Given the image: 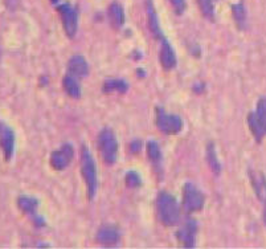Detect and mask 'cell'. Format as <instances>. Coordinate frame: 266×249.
I'll use <instances>...</instances> for the list:
<instances>
[{"label":"cell","mask_w":266,"mask_h":249,"mask_svg":"<svg viewBox=\"0 0 266 249\" xmlns=\"http://www.w3.org/2000/svg\"><path fill=\"white\" fill-rule=\"evenodd\" d=\"M156 215L159 222L164 227H174L178 224L180 209L176 199L170 192L162 191L159 192L156 198Z\"/></svg>","instance_id":"obj_1"},{"label":"cell","mask_w":266,"mask_h":249,"mask_svg":"<svg viewBox=\"0 0 266 249\" xmlns=\"http://www.w3.org/2000/svg\"><path fill=\"white\" fill-rule=\"evenodd\" d=\"M81 174L88 190L89 200L95 198L98 189V176H97V166H95L94 158L91 155L90 150L86 146L81 147Z\"/></svg>","instance_id":"obj_2"},{"label":"cell","mask_w":266,"mask_h":249,"mask_svg":"<svg viewBox=\"0 0 266 249\" xmlns=\"http://www.w3.org/2000/svg\"><path fill=\"white\" fill-rule=\"evenodd\" d=\"M97 142L102 161L108 166L114 165L118 157V141H117L115 133L110 128L102 129L98 134Z\"/></svg>","instance_id":"obj_3"},{"label":"cell","mask_w":266,"mask_h":249,"mask_svg":"<svg viewBox=\"0 0 266 249\" xmlns=\"http://www.w3.org/2000/svg\"><path fill=\"white\" fill-rule=\"evenodd\" d=\"M183 209L185 213H195L202 211L206 204V196L193 183H185L183 187Z\"/></svg>","instance_id":"obj_4"},{"label":"cell","mask_w":266,"mask_h":249,"mask_svg":"<svg viewBox=\"0 0 266 249\" xmlns=\"http://www.w3.org/2000/svg\"><path fill=\"white\" fill-rule=\"evenodd\" d=\"M57 11L60 14L62 27H64L65 34L69 39H73L78 30V12L77 10L69 3H61L58 2Z\"/></svg>","instance_id":"obj_5"},{"label":"cell","mask_w":266,"mask_h":249,"mask_svg":"<svg viewBox=\"0 0 266 249\" xmlns=\"http://www.w3.org/2000/svg\"><path fill=\"white\" fill-rule=\"evenodd\" d=\"M155 124L160 132L169 135L179 134L183 129L182 118L176 114L165 113L162 108L156 109Z\"/></svg>","instance_id":"obj_6"},{"label":"cell","mask_w":266,"mask_h":249,"mask_svg":"<svg viewBox=\"0 0 266 249\" xmlns=\"http://www.w3.org/2000/svg\"><path fill=\"white\" fill-rule=\"evenodd\" d=\"M73 157H74L73 146L69 145V143H64L60 148H57V150H54V151L52 152L49 162H51V166L54 170L62 171V170H65L68 166L71 165Z\"/></svg>","instance_id":"obj_7"},{"label":"cell","mask_w":266,"mask_h":249,"mask_svg":"<svg viewBox=\"0 0 266 249\" xmlns=\"http://www.w3.org/2000/svg\"><path fill=\"white\" fill-rule=\"evenodd\" d=\"M0 147L3 150L4 159L11 161L15 152V133L3 121H0Z\"/></svg>","instance_id":"obj_8"},{"label":"cell","mask_w":266,"mask_h":249,"mask_svg":"<svg viewBox=\"0 0 266 249\" xmlns=\"http://www.w3.org/2000/svg\"><path fill=\"white\" fill-rule=\"evenodd\" d=\"M196 235H197V223L189 219L183 224L176 232V239L185 248H193L196 245Z\"/></svg>","instance_id":"obj_9"},{"label":"cell","mask_w":266,"mask_h":249,"mask_svg":"<svg viewBox=\"0 0 266 249\" xmlns=\"http://www.w3.org/2000/svg\"><path fill=\"white\" fill-rule=\"evenodd\" d=\"M95 240L98 244L104 246L117 245L121 240V232H119L118 227L113 226V224H105L97 231Z\"/></svg>","instance_id":"obj_10"},{"label":"cell","mask_w":266,"mask_h":249,"mask_svg":"<svg viewBox=\"0 0 266 249\" xmlns=\"http://www.w3.org/2000/svg\"><path fill=\"white\" fill-rule=\"evenodd\" d=\"M159 60H160V64H162L163 69L164 71H171L176 67V54L172 45L170 44V41L163 37L160 39V51H159Z\"/></svg>","instance_id":"obj_11"},{"label":"cell","mask_w":266,"mask_h":249,"mask_svg":"<svg viewBox=\"0 0 266 249\" xmlns=\"http://www.w3.org/2000/svg\"><path fill=\"white\" fill-rule=\"evenodd\" d=\"M68 73L77 78L88 77L89 64L81 54H74L68 61Z\"/></svg>","instance_id":"obj_12"},{"label":"cell","mask_w":266,"mask_h":249,"mask_svg":"<svg viewBox=\"0 0 266 249\" xmlns=\"http://www.w3.org/2000/svg\"><path fill=\"white\" fill-rule=\"evenodd\" d=\"M17 204H19V208H20L24 213H27V215H29L30 217L34 219V222L36 223L37 226L40 227L44 224L43 217L36 213V209L37 207H39V200H37V199L32 198V196H21V198H19V200H17Z\"/></svg>","instance_id":"obj_13"},{"label":"cell","mask_w":266,"mask_h":249,"mask_svg":"<svg viewBox=\"0 0 266 249\" xmlns=\"http://www.w3.org/2000/svg\"><path fill=\"white\" fill-rule=\"evenodd\" d=\"M249 179L252 183L257 198L262 203H266V178L262 172H257L254 170L249 171Z\"/></svg>","instance_id":"obj_14"},{"label":"cell","mask_w":266,"mask_h":249,"mask_svg":"<svg viewBox=\"0 0 266 249\" xmlns=\"http://www.w3.org/2000/svg\"><path fill=\"white\" fill-rule=\"evenodd\" d=\"M109 21L114 29H121L125 24V11L118 2H113L108 10Z\"/></svg>","instance_id":"obj_15"},{"label":"cell","mask_w":266,"mask_h":249,"mask_svg":"<svg viewBox=\"0 0 266 249\" xmlns=\"http://www.w3.org/2000/svg\"><path fill=\"white\" fill-rule=\"evenodd\" d=\"M147 16H148V27L150 30L152 32V35L156 37V39H163L164 35H163V30L160 28V23H159V17L156 14V10L154 8V4H152L151 0H147Z\"/></svg>","instance_id":"obj_16"},{"label":"cell","mask_w":266,"mask_h":249,"mask_svg":"<svg viewBox=\"0 0 266 249\" xmlns=\"http://www.w3.org/2000/svg\"><path fill=\"white\" fill-rule=\"evenodd\" d=\"M62 86L68 96L74 100H78L81 97V85H80V78L74 77L72 74L66 73L62 78Z\"/></svg>","instance_id":"obj_17"},{"label":"cell","mask_w":266,"mask_h":249,"mask_svg":"<svg viewBox=\"0 0 266 249\" xmlns=\"http://www.w3.org/2000/svg\"><path fill=\"white\" fill-rule=\"evenodd\" d=\"M102 90L104 93H118V95H123L128 90V84L122 78H108L102 85Z\"/></svg>","instance_id":"obj_18"},{"label":"cell","mask_w":266,"mask_h":249,"mask_svg":"<svg viewBox=\"0 0 266 249\" xmlns=\"http://www.w3.org/2000/svg\"><path fill=\"white\" fill-rule=\"evenodd\" d=\"M147 155L148 159L151 161L152 166L155 167L158 172H162V162H163V154L160 150V146L158 145V142L150 141L147 143Z\"/></svg>","instance_id":"obj_19"},{"label":"cell","mask_w":266,"mask_h":249,"mask_svg":"<svg viewBox=\"0 0 266 249\" xmlns=\"http://www.w3.org/2000/svg\"><path fill=\"white\" fill-rule=\"evenodd\" d=\"M248 124H249L250 133H252L253 137L256 138V141L257 142L262 141V138L266 135V133L265 130H263L261 122H259L258 117H257L256 111H254V113H250V114L248 115Z\"/></svg>","instance_id":"obj_20"},{"label":"cell","mask_w":266,"mask_h":249,"mask_svg":"<svg viewBox=\"0 0 266 249\" xmlns=\"http://www.w3.org/2000/svg\"><path fill=\"white\" fill-rule=\"evenodd\" d=\"M207 162H208L209 169L212 170L215 175H219L221 172V165H220V159L217 157V151L212 142L207 145Z\"/></svg>","instance_id":"obj_21"},{"label":"cell","mask_w":266,"mask_h":249,"mask_svg":"<svg viewBox=\"0 0 266 249\" xmlns=\"http://www.w3.org/2000/svg\"><path fill=\"white\" fill-rule=\"evenodd\" d=\"M232 14H233V19L236 21L237 27L240 29H245L246 28V10L245 6L243 3H237L235 4L232 7Z\"/></svg>","instance_id":"obj_22"},{"label":"cell","mask_w":266,"mask_h":249,"mask_svg":"<svg viewBox=\"0 0 266 249\" xmlns=\"http://www.w3.org/2000/svg\"><path fill=\"white\" fill-rule=\"evenodd\" d=\"M213 3H215V0H199L200 10L208 20L215 19V4Z\"/></svg>","instance_id":"obj_23"},{"label":"cell","mask_w":266,"mask_h":249,"mask_svg":"<svg viewBox=\"0 0 266 249\" xmlns=\"http://www.w3.org/2000/svg\"><path fill=\"white\" fill-rule=\"evenodd\" d=\"M256 114L266 133V97H261L259 98V101L257 102Z\"/></svg>","instance_id":"obj_24"},{"label":"cell","mask_w":266,"mask_h":249,"mask_svg":"<svg viewBox=\"0 0 266 249\" xmlns=\"http://www.w3.org/2000/svg\"><path fill=\"white\" fill-rule=\"evenodd\" d=\"M125 182L126 184H127L128 187H131V189H138V187H141L142 184V179L141 176H139L138 172L128 171L127 174H126Z\"/></svg>","instance_id":"obj_25"},{"label":"cell","mask_w":266,"mask_h":249,"mask_svg":"<svg viewBox=\"0 0 266 249\" xmlns=\"http://www.w3.org/2000/svg\"><path fill=\"white\" fill-rule=\"evenodd\" d=\"M172 8L175 11L176 15H183L184 14L185 8H187V4H185V0H170Z\"/></svg>","instance_id":"obj_26"},{"label":"cell","mask_w":266,"mask_h":249,"mask_svg":"<svg viewBox=\"0 0 266 249\" xmlns=\"http://www.w3.org/2000/svg\"><path fill=\"white\" fill-rule=\"evenodd\" d=\"M141 142H139V141H134V142H132V143H131V151L132 152H134V151H137V152H138L139 151V150H141Z\"/></svg>","instance_id":"obj_27"},{"label":"cell","mask_w":266,"mask_h":249,"mask_svg":"<svg viewBox=\"0 0 266 249\" xmlns=\"http://www.w3.org/2000/svg\"><path fill=\"white\" fill-rule=\"evenodd\" d=\"M263 222H265V226H266V205H265V209H263Z\"/></svg>","instance_id":"obj_28"}]
</instances>
